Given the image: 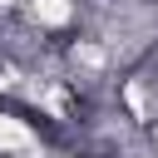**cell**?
<instances>
[{"label":"cell","mask_w":158,"mask_h":158,"mask_svg":"<svg viewBox=\"0 0 158 158\" xmlns=\"http://www.w3.org/2000/svg\"><path fill=\"white\" fill-rule=\"evenodd\" d=\"M30 143H35L30 123H25V118H10V114H0V153H20V148H30Z\"/></svg>","instance_id":"6da1fadb"},{"label":"cell","mask_w":158,"mask_h":158,"mask_svg":"<svg viewBox=\"0 0 158 158\" xmlns=\"http://www.w3.org/2000/svg\"><path fill=\"white\" fill-rule=\"evenodd\" d=\"M30 10H35V20H44V25H64V20H69V0H30Z\"/></svg>","instance_id":"7a4b0ae2"}]
</instances>
